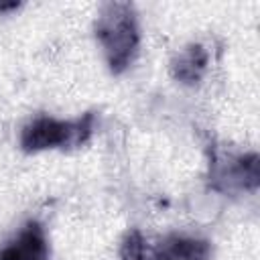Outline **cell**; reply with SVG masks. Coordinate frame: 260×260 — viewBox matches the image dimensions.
Returning <instances> with one entry per match:
<instances>
[{
  "instance_id": "cell-1",
  "label": "cell",
  "mask_w": 260,
  "mask_h": 260,
  "mask_svg": "<svg viewBox=\"0 0 260 260\" xmlns=\"http://www.w3.org/2000/svg\"><path fill=\"white\" fill-rule=\"evenodd\" d=\"M98 39L106 49L112 69H124L130 63L138 43L132 8L128 4H108L98 20Z\"/></svg>"
},
{
  "instance_id": "cell-2",
  "label": "cell",
  "mask_w": 260,
  "mask_h": 260,
  "mask_svg": "<svg viewBox=\"0 0 260 260\" xmlns=\"http://www.w3.org/2000/svg\"><path fill=\"white\" fill-rule=\"evenodd\" d=\"M89 120L59 122L53 118H37L22 130V146L26 150H39L49 146H73L81 142L89 132Z\"/></svg>"
},
{
  "instance_id": "cell-3",
  "label": "cell",
  "mask_w": 260,
  "mask_h": 260,
  "mask_svg": "<svg viewBox=\"0 0 260 260\" xmlns=\"http://www.w3.org/2000/svg\"><path fill=\"white\" fill-rule=\"evenodd\" d=\"M47 244L43 230L37 223H28L20 236L10 242L2 252L0 260H47Z\"/></svg>"
},
{
  "instance_id": "cell-4",
  "label": "cell",
  "mask_w": 260,
  "mask_h": 260,
  "mask_svg": "<svg viewBox=\"0 0 260 260\" xmlns=\"http://www.w3.org/2000/svg\"><path fill=\"white\" fill-rule=\"evenodd\" d=\"M207 256H209L207 242L195 238H183V236L167 238L156 250V260H207Z\"/></svg>"
},
{
  "instance_id": "cell-5",
  "label": "cell",
  "mask_w": 260,
  "mask_h": 260,
  "mask_svg": "<svg viewBox=\"0 0 260 260\" xmlns=\"http://www.w3.org/2000/svg\"><path fill=\"white\" fill-rule=\"evenodd\" d=\"M203 65H205V53L199 47H195V49L187 51L179 59L177 75L183 77V79H197L199 77V71L203 69Z\"/></svg>"
}]
</instances>
